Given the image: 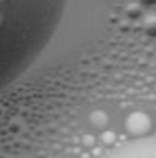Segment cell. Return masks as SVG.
I'll list each match as a JSON object with an SVG mask.
<instances>
[{
  "instance_id": "277c9868",
  "label": "cell",
  "mask_w": 156,
  "mask_h": 158,
  "mask_svg": "<svg viewBox=\"0 0 156 158\" xmlns=\"http://www.w3.org/2000/svg\"><path fill=\"white\" fill-rule=\"evenodd\" d=\"M143 3H156V0H141Z\"/></svg>"
},
{
  "instance_id": "7a4b0ae2",
  "label": "cell",
  "mask_w": 156,
  "mask_h": 158,
  "mask_svg": "<svg viewBox=\"0 0 156 158\" xmlns=\"http://www.w3.org/2000/svg\"><path fill=\"white\" fill-rule=\"evenodd\" d=\"M99 158H156V135L118 145Z\"/></svg>"
},
{
  "instance_id": "3957f363",
  "label": "cell",
  "mask_w": 156,
  "mask_h": 158,
  "mask_svg": "<svg viewBox=\"0 0 156 158\" xmlns=\"http://www.w3.org/2000/svg\"><path fill=\"white\" fill-rule=\"evenodd\" d=\"M144 29H146V34L150 37H156V17L154 15L144 22Z\"/></svg>"
},
{
  "instance_id": "6da1fadb",
  "label": "cell",
  "mask_w": 156,
  "mask_h": 158,
  "mask_svg": "<svg viewBox=\"0 0 156 158\" xmlns=\"http://www.w3.org/2000/svg\"><path fill=\"white\" fill-rule=\"evenodd\" d=\"M66 7L67 0H0V91L42 56Z\"/></svg>"
}]
</instances>
